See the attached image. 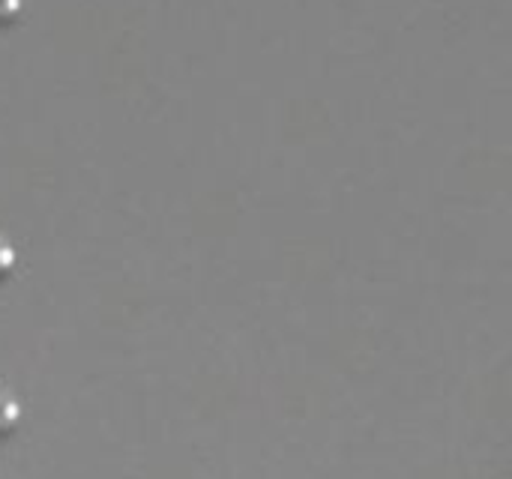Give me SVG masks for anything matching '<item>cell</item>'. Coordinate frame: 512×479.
Listing matches in <instances>:
<instances>
[{
    "label": "cell",
    "instance_id": "obj_2",
    "mask_svg": "<svg viewBox=\"0 0 512 479\" xmlns=\"http://www.w3.org/2000/svg\"><path fill=\"white\" fill-rule=\"evenodd\" d=\"M18 264V252L12 246V240L6 234H0V279H6Z\"/></svg>",
    "mask_w": 512,
    "mask_h": 479
},
{
    "label": "cell",
    "instance_id": "obj_3",
    "mask_svg": "<svg viewBox=\"0 0 512 479\" xmlns=\"http://www.w3.org/2000/svg\"><path fill=\"white\" fill-rule=\"evenodd\" d=\"M21 6H24V0H0V21H12V18H18Z\"/></svg>",
    "mask_w": 512,
    "mask_h": 479
},
{
    "label": "cell",
    "instance_id": "obj_1",
    "mask_svg": "<svg viewBox=\"0 0 512 479\" xmlns=\"http://www.w3.org/2000/svg\"><path fill=\"white\" fill-rule=\"evenodd\" d=\"M21 417H24V408H21L18 396L12 390H3L0 387V435L15 432L18 423H21Z\"/></svg>",
    "mask_w": 512,
    "mask_h": 479
}]
</instances>
